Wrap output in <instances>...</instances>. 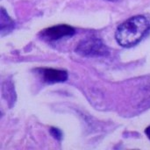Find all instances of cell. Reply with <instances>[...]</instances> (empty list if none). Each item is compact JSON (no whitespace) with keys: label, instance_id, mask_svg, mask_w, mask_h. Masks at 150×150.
<instances>
[{"label":"cell","instance_id":"obj_8","mask_svg":"<svg viewBox=\"0 0 150 150\" xmlns=\"http://www.w3.org/2000/svg\"><path fill=\"white\" fill-rule=\"evenodd\" d=\"M108 1H111V2H116V1H118V0H108Z\"/></svg>","mask_w":150,"mask_h":150},{"label":"cell","instance_id":"obj_2","mask_svg":"<svg viewBox=\"0 0 150 150\" xmlns=\"http://www.w3.org/2000/svg\"><path fill=\"white\" fill-rule=\"evenodd\" d=\"M76 51L79 54L87 57L105 56L109 53L106 46L102 42V40L95 37L88 38L80 42Z\"/></svg>","mask_w":150,"mask_h":150},{"label":"cell","instance_id":"obj_1","mask_svg":"<svg viewBox=\"0 0 150 150\" xmlns=\"http://www.w3.org/2000/svg\"><path fill=\"white\" fill-rule=\"evenodd\" d=\"M150 30V21L142 15L131 17L120 25L115 33L117 42L124 47L138 44Z\"/></svg>","mask_w":150,"mask_h":150},{"label":"cell","instance_id":"obj_4","mask_svg":"<svg viewBox=\"0 0 150 150\" xmlns=\"http://www.w3.org/2000/svg\"><path fill=\"white\" fill-rule=\"evenodd\" d=\"M36 70L41 80L47 83H62L68 79V73L65 70L50 68H40Z\"/></svg>","mask_w":150,"mask_h":150},{"label":"cell","instance_id":"obj_6","mask_svg":"<svg viewBox=\"0 0 150 150\" xmlns=\"http://www.w3.org/2000/svg\"><path fill=\"white\" fill-rule=\"evenodd\" d=\"M50 133H51V134L53 135V137H54V139H56V140H58V141H61V140H62V132H61L58 128L52 127V128L50 129Z\"/></svg>","mask_w":150,"mask_h":150},{"label":"cell","instance_id":"obj_7","mask_svg":"<svg viewBox=\"0 0 150 150\" xmlns=\"http://www.w3.org/2000/svg\"><path fill=\"white\" fill-rule=\"evenodd\" d=\"M145 134H146V135L148 136V138L150 140V126L146 128V130H145Z\"/></svg>","mask_w":150,"mask_h":150},{"label":"cell","instance_id":"obj_3","mask_svg":"<svg viewBox=\"0 0 150 150\" xmlns=\"http://www.w3.org/2000/svg\"><path fill=\"white\" fill-rule=\"evenodd\" d=\"M75 33L76 31L72 26L62 24L44 29L40 33V35L43 39L47 40H57L64 37H71L75 34Z\"/></svg>","mask_w":150,"mask_h":150},{"label":"cell","instance_id":"obj_5","mask_svg":"<svg viewBox=\"0 0 150 150\" xmlns=\"http://www.w3.org/2000/svg\"><path fill=\"white\" fill-rule=\"evenodd\" d=\"M14 26V22L10 18V17L5 12L4 9L1 10V32L3 33L4 30H11Z\"/></svg>","mask_w":150,"mask_h":150}]
</instances>
